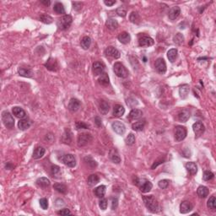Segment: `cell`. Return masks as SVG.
<instances>
[{"label":"cell","mask_w":216,"mask_h":216,"mask_svg":"<svg viewBox=\"0 0 216 216\" xmlns=\"http://www.w3.org/2000/svg\"><path fill=\"white\" fill-rule=\"evenodd\" d=\"M143 203L148 209L152 213H158L161 211V207L159 204L157 199L154 197V195H148V196H143Z\"/></svg>","instance_id":"cell-1"},{"label":"cell","mask_w":216,"mask_h":216,"mask_svg":"<svg viewBox=\"0 0 216 216\" xmlns=\"http://www.w3.org/2000/svg\"><path fill=\"white\" fill-rule=\"evenodd\" d=\"M113 71L116 74L117 76L119 77V78H122V79H125V78H128V70L126 68L124 65L121 63H115V64L113 65Z\"/></svg>","instance_id":"cell-2"},{"label":"cell","mask_w":216,"mask_h":216,"mask_svg":"<svg viewBox=\"0 0 216 216\" xmlns=\"http://www.w3.org/2000/svg\"><path fill=\"white\" fill-rule=\"evenodd\" d=\"M58 160L68 167L73 168L76 165V160L72 154H65L58 157Z\"/></svg>","instance_id":"cell-3"},{"label":"cell","mask_w":216,"mask_h":216,"mask_svg":"<svg viewBox=\"0 0 216 216\" xmlns=\"http://www.w3.org/2000/svg\"><path fill=\"white\" fill-rule=\"evenodd\" d=\"M73 22V18L72 16L68 15H65L62 18H60L58 20V27L62 30V31H64V30H67L68 28L69 27L71 24Z\"/></svg>","instance_id":"cell-4"},{"label":"cell","mask_w":216,"mask_h":216,"mask_svg":"<svg viewBox=\"0 0 216 216\" xmlns=\"http://www.w3.org/2000/svg\"><path fill=\"white\" fill-rule=\"evenodd\" d=\"M2 121L7 128L11 129L15 126V119L12 117V115L7 111H4L2 112Z\"/></svg>","instance_id":"cell-5"},{"label":"cell","mask_w":216,"mask_h":216,"mask_svg":"<svg viewBox=\"0 0 216 216\" xmlns=\"http://www.w3.org/2000/svg\"><path fill=\"white\" fill-rule=\"evenodd\" d=\"M92 140H93V137H92L91 134L82 133L79 135L77 143H78V145L79 147H84L90 143Z\"/></svg>","instance_id":"cell-6"},{"label":"cell","mask_w":216,"mask_h":216,"mask_svg":"<svg viewBox=\"0 0 216 216\" xmlns=\"http://www.w3.org/2000/svg\"><path fill=\"white\" fill-rule=\"evenodd\" d=\"M187 134V131L185 127L177 126L175 129V139L177 142H181L185 139Z\"/></svg>","instance_id":"cell-7"},{"label":"cell","mask_w":216,"mask_h":216,"mask_svg":"<svg viewBox=\"0 0 216 216\" xmlns=\"http://www.w3.org/2000/svg\"><path fill=\"white\" fill-rule=\"evenodd\" d=\"M192 129H193V132L195 133V138L198 139V138L201 137L203 134L204 133V130H205V128H204V125L203 124L202 122H196L194 124L192 125Z\"/></svg>","instance_id":"cell-8"},{"label":"cell","mask_w":216,"mask_h":216,"mask_svg":"<svg viewBox=\"0 0 216 216\" xmlns=\"http://www.w3.org/2000/svg\"><path fill=\"white\" fill-rule=\"evenodd\" d=\"M155 67L156 71L161 74H164L166 72V64L163 58H160L155 61Z\"/></svg>","instance_id":"cell-9"},{"label":"cell","mask_w":216,"mask_h":216,"mask_svg":"<svg viewBox=\"0 0 216 216\" xmlns=\"http://www.w3.org/2000/svg\"><path fill=\"white\" fill-rule=\"evenodd\" d=\"M139 44L142 47H147V46H153L155 44V41L148 36H142L139 39Z\"/></svg>","instance_id":"cell-10"},{"label":"cell","mask_w":216,"mask_h":216,"mask_svg":"<svg viewBox=\"0 0 216 216\" xmlns=\"http://www.w3.org/2000/svg\"><path fill=\"white\" fill-rule=\"evenodd\" d=\"M112 127L113 130L115 131V133H117L119 135H122V134H125L126 132V127L125 125L122 123V122H119V121H116V122H112Z\"/></svg>","instance_id":"cell-11"},{"label":"cell","mask_w":216,"mask_h":216,"mask_svg":"<svg viewBox=\"0 0 216 216\" xmlns=\"http://www.w3.org/2000/svg\"><path fill=\"white\" fill-rule=\"evenodd\" d=\"M105 54L107 57H111V58H115V59H117V58H120V52L118 50L113 46H108L106 50H105Z\"/></svg>","instance_id":"cell-12"},{"label":"cell","mask_w":216,"mask_h":216,"mask_svg":"<svg viewBox=\"0 0 216 216\" xmlns=\"http://www.w3.org/2000/svg\"><path fill=\"white\" fill-rule=\"evenodd\" d=\"M80 106H81V103H80V101H79L78 99H76V98H72V99L70 100L69 103H68V110H69L70 112H77V111L80 108Z\"/></svg>","instance_id":"cell-13"},{"label":"cell","mask_w":216,"mask_h":216,"mask_svg":"<svg viewBox=\"0 0 216 216\" xmlns=\"http://www.w3.org/2000/svg\"><path fill=\"white\" fill-rule=\"evenodd\" d=\"M105 64L101 62H95L93 64V72L95 75H100L104 73L105 70Z\"/></svg>","instance_id":"cell-14"},{"label":"cell","mask_w":216,"mask_h":216,"mask_svg":"<svg viewBox=\"0 0 216 216\" xmlns=\"http://www.w3.org/2000/svg\"><path fill=\"white\" fill-rule=\"evenodd\" d=\"M109 157L111 159V161L115 163V164H119L121 162V157L119 155V153L117 151V149L113 148L110 150L109 152Z\"/></svg>","instance_id":"cell-15"},{"label":"cell","mask_w":216,"mask_h":216,"mask_svg":"<svg viewBox=\"0 0 216 216\" xmlns=\"http://www.w3.org/2000/svg\"><path fill=\"white\" fill-rule=\"evenodd\" d=\"M181 14V9L178 6H174L170 9L169 14H168V17L170 20H175L176 19L178 18V16Z\"/></svg>","instance_id":"cell-16"},{"label":"cell","mask_w":216,"mask_h":216,"mask_svg":"<svg viewBox=\"0 0 216 216\" xmlns=\"http://www.w3.org/2000/svg\"><path fill=\"white\" fill-rule=\"evenodd\" d=\"M44 65H45V67H46L47 69L51 70V71H55V72H56V71H58V62L52 58H49L48 61L46 62Z\"/></svg>","instance_id":"cell-17"},{"label":"cell","mask_w":216,"mask_h":216,"mask_svg":"<svg viewBox=\"0 0 216 216\" xmlns=\"http://www.w3.org/2000/svg\"><path fill=\"white\" fill-rule=\"evenodd\" d=\"M192 209V206L189 201H183L180 204V212L182 214H187Z\"/></svg>","instance_id":"cell-18"},{"label":"cell","mask_w":216,"mask_h":216,"mask_svg":"<svg viewBox=\"0 0 216 216\" xmlns=\"http://www.w3.org/2000/svg\"><path fill=\"white\" fill-rule=\"evenodd\" d=\"M125 113V108L122 105H115L113 107V116L116 117H121Z\"/></svg>","instance_id":"cell-19"},{"label":"cell","mask_w":216,"mask_h":216,"mask_svg":"<svg viewBox=\"0 0 216 216\" xmlns=\"http://www.w3.org/2000/svg\"><path fill=\"white\" fill-rule=\"evenodd\" d=\"M99 110H100V112L102 115H107L110 111L109 104L107 103L106 100H101L100 101V103H99Z\"/></svg>","instance_id":"cell-20"},{"label":"cell","mask_w":216,"mask_h":216,"mask_svg":"<svg viewBox=\"0 0 216 216\" xmlns=\"http://www.w3.org/2000/svg\"><path fill=\"white\" fill-rule=\"evenodd\" d=\"M12 112H13V114H14L16 117H18V118L20 119H24L25 118V117H26V113H25V112H24V110L22 109L21 107H13Z\"/></svg>","instance_id":"cell-21"},{"label":"cell","mask_w":216,"mask_h":216,"mask_svg":"<svg viewBox=\"0 0 216 216\" xmlns=\"http://www.w3.org/2000/svg\"><path fill=\"white\" fill-rule=\"evenodd\" d=\"M31 121L27 118H24V119H20L18 122V128L22 130V131H24L26 130L28 128L31 127Z\"/></svg>","instance_id":"cell-22"},{"label":"cell","mask_w":216,"mask_h":216,"mask_svg":"<svg viewBox=\"0 0 216 216\" xmlns=\"http://www.w3.org/2000/svg\"><path fill=\"white\" fill-rule=\"evenodd\" d=\"M117 38H118L119 42L121 43H122V44H128V43L130 42V41H131L130 35H129V33H128V32H126V31H123L122 33L119 34Z\"/></svg>","instance_id":"cell-23"},{"label":"cell","mask_w":216,"mask_h":216,"mask_svg":"<svg viewBox=\"0 0 216 216\" xmlns=\"http://www.w3.org/2000/svg\"><path fill=\"white\" fill-rule=\"evenodd\" d=\"M18 73L20 76L26 77V78H31V77H32V74H33L32 70L30 68H19Z\"/></svg>","instance_id":"cell-24"},{"label":"cell","mask_w":216,"mask_h":216,"mask_svg":"<svg viewBox=\"0 0 216 216\" xmlns=\"http://www.w3.org/2000/svg\"><path fill=\"white\" fill-rule=\"evenodd\" d=\"M142 116H143V112H142L141 110L133 109L129 113L128 117H129L130 120H138V119L141 118Z\"/></svg>","instance_id":"cell-25"},{"label":"cell","mask_w":216,"mask_h":216,"mask_svg":"<svg viewBox=\"0 0 216 216\" xmlns=\"http://www.w3.org/2000/svg\"><path fill=\"white\" fill-rule=\"evenodd\" d=\"M45 152H46V149H44L43 147L38 146L34 149L32 157H33L34 159H36V160H37V159H41L43 155H45Z\"/></svg>","instance_id":"cell-26"},{"label":"cell","mask_w":216,"mask_h":216,"mask_svg":"<svg viewBox=\"0 0 216 216\" xmlns=\"http://www.w3.org/2000/svg\"><path fill=\"white\" fill-rule=\"evenodd\" d=\"M185 167L191 175H196L198 172V166L194 162H187L185 165Z\"/></svg>","instance_id":"cell-27"},{"label":"cell","mask_w":216,"mask_h":216,"mask_svg":"<svg viewBox=\"0 0 216 216\" xmlns=\"http://www.w3.org/2000/svg\"><path fill=\"white\" fill-rule=\"evenodd\" d=\"M153 187V185L152 183H150V182H149V181H144L141 185L139 186V188H140V191L142 192H143V193H146V192H149L151 189H152Z\"/></svg>","instance_id":"cell-28"},{"label":"cell","mask_w":216,"mask_h":216,"mask_svg":"<svg viewBox=\"0 0 216 216\" xmlns=\"http://www.w3.org/2000/svg\"><path fill=\"white\" fill-rule=\"evenodd\" d=\"M106 26L111 31H114L118 27V22L115 19L109 18L106 22Z\"/></svg>","instance_id":"cell-29"},{"label":"cell","mask_w":216,"mask_h":216,"mask_svg":"<svg viewBox=\"0 0 216 216\" xmlns=\"http://www.w3.org/2000/svg\"><path fill=\"white\" fill-rule=\"evenodd\" d=\"M189 85H183L179 89V95L180 97L182 99H186L189 93Z\"/></svg>","instance_id":"cell-30"},{"label":"cell","mask_w":216,"mask_h":216,"mask_svg":"<svg viewBox=\"0 0 216 216\" xmlns=\"http://www.w3.org/2000/svg\"><path fill=\"white\" fill-rule=\"evenodd\" d=\"M37 185L40 187L46 188L50 186V180L46 177H41L37 180Z\"/></svg>","instance_id":"cell-31"},{"label":"cell","mask_w":216,"mask_h":216,"mask_svg":"<svg viewBox=\"0 0 216 216\" xmlns=\"http://www.w3.org/2000/svg\"><path fill=\"white\" fill-rule=\"evenodd\" d=\"M209 191L208 187H204V186H200V187H198V190H197L198 196L201 198H206L208 195H209Z\"/></svg>","instance_id":"cell-32"},{"label":"cell","mask_w":216,"mask_h":216,"mask_svg":"<svg viewBox=\"0 0 216 216\" xmlns=\"http://www.w3.org/2000/svg\"><path fill=\"white\" fill-rule=\"evenodd\" d=\"M98 82H99L100 85H103V86H107V85H109V83H110V79H109L108 74H107V73H105V72H104L102 74H100V77H99V79H98Z\"/></svg>","instance_id":"cell-33"},{"label":"cell","mask_w":216,"mask_h":216,"mask_svg":"<svg viewBox=\"0 0 216 216\" xmlns=\"http://www.w3.org/2000/svg\"><path fill=\"white\" fill-rule=\"evenodd\" d=\"M100 182V177L96 174H92L90 177H88V180H87V183H88L89 186L90 187H93V186L96 185L98 183Z\"/></svg>","instance_id":"cell-34"},{"label":"cell","mask_w":216,"mask_h":216,"mask_svg":"<svg viewBox=\"0 0 216 216\" xmlns=\"http://www.w3.org/2000/svg\"><path fill=\"white\" fill-rule=\"evenodd\" d=\"M177 53H178V52H177V49L176 48H171L168 51L167 58L170 63H174L176 61V59L177 58Z\"/></svg>","instance_id":"cell-35"},{"label":"cell","mask_w":216,"mask_h":216,"mask_svg":"<svg viewBox=\"0 0 216 216\" xmlns=\"http://www.w3.org/2000/svg\"><path fill=\"white\" fill-rule=\"evenodd\" d=\"M106 188H107L106 186L104 185L99 186L96 188H95L94 192L95 196L98 197V198H103L105 194H106Z\"/></svg>","instance_id":"cell-36"},{"label":"cell","mask_w":216,"mask_h":216,"mask_svg":"<svg viewBox=\"0 0 216 216\" xmlns=\"http://www.w3.org/2000/svg\"><path fill=\"white\" fill-rule=\"evenodd\" d=\"M189 117H190V113L187 110H183L178 113V119H179L180 122H186L188 120Z\"/></svg>","instance_id":"cell-37"},{"label":"cell","mask_w":216,"mask_h":216,"mask_svg":"<svg viewBox=\"0 0 216 216\" xmlns=\"http://www.w3.org/2000/svg\"><path fill=\"white\" fill-rule=\"evenodd\" d=\"M53 10L57 15H64V14H65V9H64V4L59 3V2L55 3L54 7H53Z\"/></svg>","instance_id":"cell-38"},{"label":"cell","mask_w":216,"mask_h":216,"mask_svg":"<svg viewBox=\"0 0 216 216\" xmlns=\"http://www.w3.org/2000/svg\"><path fill=\"white\" fill-rule=\"evenodd\" d=\"M51 174L55 178H59L61 176V168L56 165H52L51 166Z\"/></svg>","instance_id":"cell-39"},{"label":"cell","mask_w":216,"mask_h":216,"mask_svg":"<svg viewBox=\"0 0 216 216\" xmlns=\"http://www.w3.org/2000/svg\"><path fill=\"white\" fill-rule=\"evenodd\" d=\"M53 188H54L57 192L63 193V194H66V193H67V187L64 185V184H63V183H56V184H54V186H53Z\"/></svg>","instance_id":"cell-40"},{"label":"cell","mask_w":216,"mask_h":216,"mask_svg":"<svg viewBox=\"0 0 216 216\" xmlns=\"http://www.w3.org/2000/svg\"><path fill=\"white\" fill-rule=\"evenodd\" d=\"M144 126H145V121H139V122H136L135 123L132 125V128L134 129V131L140 132L143 131V128H144Z\"/></svg>","instance_id":"cell-41"},{"label":"cell","mask_w":216,"mask_h":216,"mask_svg":"<svg viewBox=\"0 0 216 216\" xmlns=\"http://www.w3.org/2000/svg\"><path fill=\"white\" fill-rule=\"evenodd\" d=\"M84 161L85 162V164L88 165L89 167L91 168V169H94V168L97 166V163H96V161L95 160H93L91 156H89V155L88 156H85V158H84Z\"/></svg>","instance_id":"cell-42"},{"label":"cell","mask_w":216,"mask_h":216,"mask_svg":"<svg viewBox=\"0 0 216 216\" xmlns=\"http://www.w3.org/2000/svg\"><path fill=\"white\" fill-rule=\"evenodd\" d=\"M80 44H81V46L85 50H87V49L90 48V46L91 45V39L90 37H84L80 42Z\"/></svg>","instance_id":"cell-43"},{"label":"cell","mask_w":216,"mask_h":216,"mask_svg":"<svg viewBox=\"0 0 216 216\" xmlns=\"http://www.w3.org/2000/svg\"><path fill=\"white\" fill-rule=\"evenodd\" d=\"M62 141L64 143H68L70 144V143L72 142V136H71V132L68 129H66V131L64 132V135L62 137Z\"/></svg>","instance_id":"cell-44"},{"label":"cell","mask_w":216,"mask_h":216,"mask_svg":"<svg viewBox=\"0 0 216 216\" xmlns=\"http://www.w3.org/2000/svg\"><path fill=\"white\" fill-rule=\"evenodd\" d=\"M129 20L134 24H139L140 23V16L138 12H132L129 15Z\"/></svg>","instance_id":"cell-45"},{"label":"cell","mask_w":216,"mask_h":216,"mask_svg":"<svg viewBox=\"0 0 216 216\" xmlns=\"http://www.w3.org/2000/svg\"><path fill=\"white\" fill-rule=\"evenodd\" d=\"M208 208H209L210 209L213 210V211H214V210L216 209V198L214 196H212L211 198L208 200Z\"/></svg>","instance_id":"cell-46"},{"label":"cell","mask_w":216,"mask_h":216,"mask_svg":"<svg viewBox=\"0 0 216 216\" xmlns=\"http://www.w3.org/2000/svg\"><path fill=\"white\" fill-rule=\"evenodd\" d=\"M40 20L45 24H51L53 21V19L48 15H42L40 16Z\"/></svg>","instance_id":"cell-47"},{"label":"cell","mask_w":216,"mask_h":216,"mask_svg":"<svg viewBox=\"0 0 216 216\" xmlns=\"http://www.w3.org/2000/svg\"><path fill=\"white\" fill-rule=\"evenodd\" d=\"M125 143L128 146H131L135 143V136L133 134H129L125 139Z\"/></svg>","instance_id":"cell-48"},{"label":"cell","mask_w":216,"mask_h":216,"mask_svg":"<svg viewBox=\"0 0 216 216\" xmlns=\"http://www.w3.org/2000/svg\"><path fill=\"white\" fill-rule=\"evenodd\" d=\"M214 177V175L213 172H211L210 170H205L204 172V175H203V179H204V181H206V182L212 180Z\"/></svg>","instance_id":"cell-49"},{"label":"cell","mask_w":216,"mask_h":216,"mask_svg":"<svg viewBox=\"0 0 216 216\" xmlns=\"http://www.w3.org/2000/svg\"><path fill=\"white\" fill-rule=\"evenodd\" d=\"M173 40H174V42L177 43V44H178V45H181V44H183V43L184 37H183V36L181 33H177V35L174 37Z\"/></svg>","instance_id":"cell-50"},{"label":"cell","mask_w":216,"mask_h":216,"mask_svg":"<svg viewBox=\"0 0 216 216\" xmlns=\"http://www.w3.org/2000/svg\"><path fill=\"white\" fill-rule=\"evenodd\" d=\"M169 183H170V181H169V180H166V179L161 180V181H160V182L158 183L159 187L161 189L167 188V187L169 186Z\"/></svg>","instance_id":"cell-51"},{"label":"cell","mask_w":216,"mask_h":216,"mask_svg":"<svg viewBox=\"0 0 216 216\" xmlns=\"http://www.w3.org/2000/svg\"><path fill=\"white\" fill-rule=\"evenodd\" d=\"M40 205H41V207L42 208V209H47V208H48V201H47V199L45 198H41L40 199Z\"/></svg>","instance_id":"cell-52"},{"label":"cell","mask_w":216,"mask_h":216,"mask_svg":"<svg viewBox=\"0 0 216 216\" xmlns=\"http://www.w3.org/2000/svg\"><path fill=\"white\" fill-rule=\"evenodd\" d=\"M117 14L121 17H125L127 15V10L123 7H119L118 9H117Z\"/></svg>","instance_id":"cell-53"},{"label":"cell","mask_w":216,"mask_h":216,"mask_svg":"<svg viewBox=\"0 0 216 216\" xmlns=\"http://www.w3.org/2000/svg\"><path fill=\"white\" fill-rule=\"evenodd\" d=\"M99 206L102 210H106L107 208V200L106 198H102L100 199V203H99Z\"/></svg>","instance_id":"cell-54"},{"label":"cell","mask_w":216,"mask_h":216,"mask_svg":"<svg viewBox=\"0 0 216 216\" xmlns=\"http://www.w3.org/2000/svg\"><path fill=\"white\" fill-rule=\"evenodd\" d=\"M75 125H76L77 129H87V128H89L88 125L85 124V122H77Z\"/></svg>","instance_id":"cell-55"},{"label":"cell","mask_w":216,"mask_h":216,"mask_svg":"<svg viewBox=\"0 0 216 216\" xmlns=\"http://www.w3.org/2000/svg\"><path fill=\"white\" fill-rule=\"evenodd\" d=\"M73 9H75L77 11H79L80 9H82L83 3L81 2H73Z\"/></svg>","instance_id":"cell-56"},{"label":"cell","mask_w":216,"mask_h":216,"mask_svg":"<svg viewBox=\"0 0 216 216\" xmlns=\"http://www.w3.org/2000/svg\"><path fill=\"white\" fill-rule=\"evenodd\" d=\"M58 214H59V215H68V214H71V212L68 209H64L58 211Z\"/></svg>","instance_id":"cell-57"},{"label":"cell","mask_w":216,"mask_h":216,"mask_svg":"<svg viewBox=\"0 0 216 216\" xmlns=\"http://www.w3.org/2000/svg\"><path fill=\"white\" fill-rule=\"evenodd\" d=\"M118 205V199L117 198H112V209L113 210H115L117 208Z\"/></svg>","instance_id":"cell-58"},{"label":"cell","mask_w":216,"mask_h":216,"mask_svg":"<svg viewBox=\"0 0 216 216\" xmlns=\"http://www.w3.org/2000/svg\"><path fill=\"white\" fill-rule=\"evenodd\" d=\"M117 2L115 1V0H112V1H110V0H108V1H104V3L107 5V6H109V7H111V6H112V5H114L115 3H116Z\"/></svg>","instance_id":"cell-59"},{"label":"cell","mask_w":216,"mask_h":216,"mask_svg":"<svg viewBox=\"0 0 216 216\" xmlns=\"http://www.w3.org/2000/svg\"><path fill=\"white\" fill-rule=\"evenodd\" d=\"M95 124L97 125L99 128H100V127H102L101 120H100V117H96L95 118Z\"/></svg>","instance_id":"cell-60"},{"label":"cell","mask_w":216,"mask_h":216,"mask_svg":"<svg viewBox=\"0 0 216 216\" xmlns=\"http://www.w3.org/2000/svg\"><path fill=\"white\" fill-rule=\"evenodd\" d=\"M42 3H43V4H45V5H46V6H48V5H50L51 4V1H42Z\"/></svg>","instance_id":"cell-61"},{"label":"cell","mask_w":216,"mask_h":216,"mask_svg":"<svg viewBox=\"0 0 216 216\" xmlns=\"http://www.w3.org/2000/svg\"><path fill=\"white\" fill-rule=\"evenodd\" d=\"M13 167V165H10V163H9V164H8V165H6V168H7V169H9V170H10V169H11V168H12Z\"/></svg>","instance_id":"cell-62"}]
</instances>
